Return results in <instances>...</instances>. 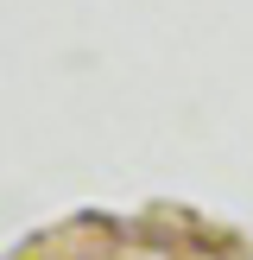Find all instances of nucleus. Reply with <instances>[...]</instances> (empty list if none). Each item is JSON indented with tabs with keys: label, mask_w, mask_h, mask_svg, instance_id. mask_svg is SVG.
Instances as JSON below:
<instances>
[]
</instances>
